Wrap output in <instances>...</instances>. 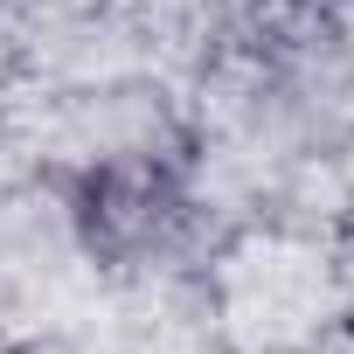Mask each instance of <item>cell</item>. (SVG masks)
Listing matches in <instances>:
<instances>
[]
</instances>
